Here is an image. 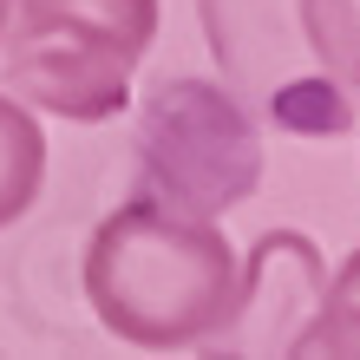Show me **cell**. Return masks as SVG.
<instances>
[{
    "label": "cell",
    "instance_id": "8992f818",
    "mask_svg": "<svg viewBox=\"0 0 360 360\" xmlns=\"http://www.w3.org/2000/svg\"><path fill=\"white\" fill-rule=\"evenodd\" d=\"M46 184V131L13 92H0V229H13Z\"/></svg>",
    "mask_w": 360,
    "mask_h": 360
},
{
    "label": "cell",
    "instance_id": "52a82bcc",
    "mask_svg": "<svg viewBox=\"0 0 360 360\" xmlns=\"http://www.w3.org/2000/svg\"><path fill=\"white\" fill-rule=\"evenodd\" d=\"M295 354H360V249L321 288V308H314V321L302 328V347Z\"/></svg>",
    "mask_w": 360,
    "mask_h": 360
},
{
    "label": "cell",
    "instance_id": "9c48e42d",
    "mask_svg": "<svg viewBox=\"0 0 360 360\" xmlns=\"http://www.w3.org/2000/svg\"><path fill=\"white\" fill-rule=\"evenodd\" d=\"M7 7H13V0H0V27H7Z\"/></svg>",
    "mask_w": 360,
    "mask_h": 360
},
{
    "label": "cell",
    "instance_id": "6da1fadb",
    "mask_svg": "<svg viewBox=\"0 0 360 360\" xmlns=\"http://www.w3.org/2000/svg\"><path fill=\"white\" fill-rule=\"evenodd\" d=\"M236 249L217 217L158 203L138 190L86 243V302L105 334L144 354L210 347L236 308Z\"/></svg>",
    "mask_w": 360,
    "mask_h": 360
},
{
    "label": "cell",
    "instance_id": "5b68a950",
    "mask_svg": "<svg viewBox=\"0 0 360 360\" xmlns=\"http://www.w3.org/2000/svg\"><path fill=\"white\" fill-rule=\"evenodd\" d=\"M328 288V262L302 229H269L249 243V262L236 275V308L217 328L223 354H295L302 328L314 321Z\"/></svg>",
    "mask_w": 360,
    "mask_h": 360
},
{
    "label": "cell",
    "instance_id": "7a4b0ae2",
    "mask_svg": "<svg viewBox=\"0 0 360 360\" xmlns=\"http://www.w3.org/2000/svg\"><path fill=\"white\" fill-rule=\"evenodd\" d=\"M151 39L158 0H13L0 27V79L33 112L105 124L124 112Z\"/></svg>",
    "mask_w": 360,
    "mask_h": 360
},
{
    "label": "cell",
    "instance_id": "277c9868",
    "mask_svg": "<svg viewBox=\"0 0 360 360\" xmlns=\"http://www.w3.org/2000/svg\"><path fill=\"white\" fill-rule=\"evenodd\" d=\"M144 190L190 217H223L236 210L262 177L256 124L243 118L236 98H223L203 79H164L144 105L138 124Z\"/></svg>",
    "mask_w": 360,
    "mask_h": 360
},
{
    "label": "cell",
    "instance_id": "ba28073f",
    "mask_svg": "<svg viewBox=\"0 0 360 360\" xmlns=\"http://www.w3.org/2000/svg\"><path fill=\"white\" fill-rule=\"evenodd\" d=\"M302 13H308V39L321 53V66L347 92H360V0H302Z\"/></svg>",
    "mask_w": 360,
    "mask_h": 360
},
{
    "label": "cell",
    "instance_id": "3957f363",
    "mask_svg": "<svg viewBox=\"0 0 360 360\" xmlns=\"http://www.w3.org/2000/svg\"><path fill=\"white\" fill-rule=\"evenodd\" d=\"M203 39L229 92L295 138H334L354 124V92L321 66L302 0H197Z\"/></svg>",
    "mask_w": 360,
    "mask_h": 360
}]
</instances>
